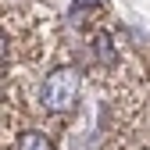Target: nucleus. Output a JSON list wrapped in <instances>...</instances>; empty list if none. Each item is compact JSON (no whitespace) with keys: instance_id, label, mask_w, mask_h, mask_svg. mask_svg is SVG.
Listing matches in <instances>:
<instances>
[{"instance_id":"obj_1","label":"nucleus","mask_w":150,"mask_h":150,"mask_svg":"<svg viewBox=\"0 0 150 150\" xmlns=\"http://www.w3.org/2000/svg\"><path fill=\"white\" fill-rule=\"evenodd\" d=\"M40 100L47 111H68L75 100H79V71L75 68H54L47 79H43V89H40Z\"/></svg>"},{"instance_id":"obj_4","label":"nucleus","mask_w":150,"mask_h":150,"mask_svg":"<svg viewBox=\"0 0 150 150\" xmlns=\"http://www.w3.org/2000/svg\"><path fill=\"white\" fill-rule=\"evenodd\" d=\"M104 4V0H75V4H71V18H79L86 7H100Z\"/></svg>"},{"instance_id":"obj_3","label":"nucleus","mask_w":150,"mask_h":150,"mask_svg":"<svg viewBox=\"0 0 150 150\" xmlns=\"http://www.w3.org/2000/svg\"><path fill=\"white\" fill-rule=\"evenodd\" d=\"M18 150H54V139L47 132H36V129H29V132L18 136Z\"/></svg>"},{"instance_id":"obj_2","label":"nucleus","mask_w":150,"mask_h":150,"mask_svg":"<svg viewBox=\"0 0 150 150\" xmlns=\"http://www.w3.org/2000/svg\"><path fill=\"white\" fill-rule=\"evenodd\" d=\"M93 57L104 68H115L118 64V50H115V36L111 32H93Z\"/></svg>"}]
</instances>
